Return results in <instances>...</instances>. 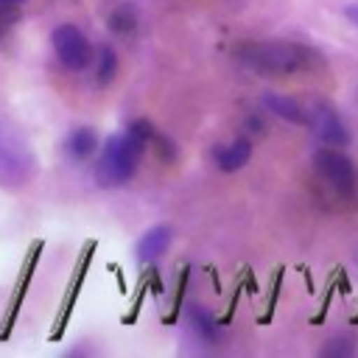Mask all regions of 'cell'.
Masks as SVG:
<instances>
[{
    "label": "cell",
    "instance_id": "6da1fadb",
    "mask_svg": "<svg viewBox=\"0 0 358 358\" xmlns=\"http://www.w3.org/2000/svg\"><path fill=\"white\" fill-rule=\"evenodd\" d=\"M235 59L266 78H285V76H299L322 64L319 53L308 45L288 42V39H268V42H243L235 50Z\"/></svg>",
    "mask_w": 358,
    "mask_h": 358
},
{
    "label": "cell",
    "instance_id": "7a4b0ae2",
    "mask_svg": "<svg viewBox=\"0 0 358 358\" xmlns=\"http://www.w3.org/2000/svg\"><path fill=\"white\" fill-rule=\"evenodd\" d=\"M145 154V145L137 143L129 131L112 134L103 145L101 154L95 159V185L98 187H120L126 182H131V176L140 168V159Z\"/></svg>",
    "mask_w": 358,
    "mask_h": 358
},
{
    "label": "cell",
    "instance_id": "3957f363",
    "mask_svg": "<svg viewBox=\"0 0 358 358\" xmlns=\"http://www.w3.org/2000/svg\"><path fill=\"white\" fill-rule=\"evenodd\" d=\"M36 173V154L17 123L0 117V187L20 190Z\"/></svg>",
    "mask_w": 358,
    "mask_h": 358
},
{
    "label": "cell",
    "instance_id": "277c9868",
    "mask_svg": "<svg viewBox=\"0 0 358 358\" xmlns=\"http://www.w3.org/2000/svg\"><path fill=\"white\" fill-rule=\"evenodd\" d=\"M50 45H53V53L59 59V64L70 73H81L92 64V45L87 39V34L73 25V22H62L53 28L50 34Z\"/></svg>",
    "mask_w": 358,
    "mask_h": 358
},
{
    "label": "cell",
    "instance_id": "5b68a950",
    "mask_svg": "<svg viewBox=\"0 0 358 358\" xmlns=\"http://www.w3.org/2000/svg\"><path fill=\"white\" fill-rule=\"evenodd\" d=\"M313 171L319 179H324L338 196H352L355 185H358V173L352 159L338 151L336 145H322L313 154Z\"/></svg>",
    "mask_w": 358,
    "mask_h": 358
},
{
    "label": "cell",
    "instance_id": "8992f818",
    "mask_svg": "<svg viewBox=\"0 0 358 358\" xmlns=\"http://www.w3.org/2000/svg\"><path fill=\"white\" fill-rule=\"evenodd\" d=\"M308 129L322 140V145H347L350 143V131L341 120V115L336 112L333 103L327 101H313L308 106Z\"/></svg>",
    "mask_w": 358,
    "mask_h": 358
},
{
    "label": "cell",
    "instance_id": "52a82bcc",
    "mask_svg": "<svg viewBox=\"0 0 358 358\" xmlns=\"http://www.w3.org/2000/svg\"><path fill=\"white\" fill-rule=\"evenodd\" d=\"M92 252H95V243L90 241V243L84 246V252H81L78 271H76L73 280H70V288H67V296H64V305H62V310H59V322H56L50 338H62V333H64V327H67V322H70V313H73V308H76V299H78L81 285H84V277H87V266H90V260H92Z\"/></svg>",
    "mask_w": 358,
    "mask_h": 358
},
{
    "label": "cell",
    "instance_id": "ba28073f",
    "mask_svg": "<svg viewBox=\"0 0 358 358\" xmlns=\"http://www.w3.org/2000/svg\"><path fill=\"white\" fill-rule=\"evenodd\" d=\"M171 235H173V232H171V227H168V224H154L151 229H145V232L140 235L137 246H134L137 260H140V263H145V266L157 263V260L168 252Z\"/></svg>",
    "mask_w": 358,
    "mask_h": 358
},
{
    "label": "cell",
    "instance_id": "9c48e42d",
    "mask_svg": "<svg viewBox=\"0 0 358 358\" xmlns=\"http://www.w3.org/2000/svg\"><path fill=\"white\" fill-rule=\"evenodd\" d=\"M249 159H252V140H249V137H235L232 143L213 148V162H215L218 171H224V173L241 171Z\"/></svg>",
    "mask_w": 358,
    "mask_h": 358
},
{
    "label": "cell",
    "instance_id": "30bf717a",
    "mask_svg": "<svg viewBox=\"0 0 358 358\" xmlns=\"http://www.w3.org/2000/svg\"><path fill=\"white\" fill-rule=\"evenodd\" d=\"M140 22H143V17H140L137 6L129 3V0H120V3H115V6L106 11V28H109L115 36H120V39L134 36V34L140 31Z\"/></svg>",
    "mask_w": 358,
    "mask_h": 358
},
{
    "label": "cell",
    "instance_id": "8fae6325",
    "mask_svg": "<svg viewBox=\"0 0 358 358\" xmlns=\"http://www.w3.org/2000/svg\"><path fill=\"white\" fill-rule=\"evenodd\" d=\"M260 101H263L266 112H271V115H277V117H282L294 126H308V106L302 101H296L291 95H282V92H266Z\"/></svg>",
    "mask_w": 358,
    "mask_h": 358
},
{
    "label": "cell",
    "instance_id": "7c38bea8",
    "mask_svg": "<svg viewBox=\"0 0 358 358\" xmlns=\"http://www.w3.org/2000/svg\"><path fill=\"white\" fill-rule=\"evenodd\" d=\"M190 330H193V336L199 338V341H204V344H221L224 341V327H221V322L218 319H213V313L210 310H204L201 305H190Z\"/></svg>",
    "mask_w": 358,
    "mask_h": 358
},
{
    "label": "cell",
    "instance_id": "4fadbf2b",
    "mask_svg": "<svg viewBox=\"0 0 358 358\" xmlns=\"http://www.w3.org/2000/svg\"><path fill=\"white\" fill-rule=\"evenodd\" d=\"M39 255H42V243H34V252L28 255L25 271H22V277H20V282H17L14 302L8 305V313H6V322H3V330H0V338H8V330H11V324L17 322V313H20V305H22V299H25V291H28V285H31V274H34V268H36Z\"/></svg>",
    "mask_w": 358,
    "mask_h": 358
},
{
    "label": "cell",
    "instance_id": "5bb4252c",
    "mask_svg": "<svg viewBox=\"0 0 358 358\" xmlns=\"http://www.w3.org/2000/svg\"><path fill=\"white\" fill-rule=\"evenodd\" d=\"M64 148H67V154H70L73 159H78V162H81V159H90V157H95L98 148H101L98 131H95L92 126H78V129H73V131L67 134Z\"/></svg>",
    "mask_w": 358,
    "mask_h": 358
},
{
    "label": "cell",
    "instance_id": "9a60e30c",
    "mask_svg": "<svg viewBox=\"0 0 358 358\" xmlns=\"http://www.w3.org/2000/svg\"><path fill=\"white\" fill-rule=\"evenodd\" d=\"M90 67H95V84L98 87H106V84H112L115 81V76H117V67H120V62H117V53H115V48L112 45H98V50L92 53V64Z\"/></svg>",
    "mask_w": 358,
    "mask_h": 358
},
{
    "label": "cell",
    "instance_id": "2e32d148",
    "mask_svg": "<svg viewBox=\"0 0 358 358\" xmlns=\"http://www.w3.org/2000/svg\"><path fill=\"white\" fill-rule=\"evenodd\" d=\"M187 268L179 274V288H176V302H173V310H171V316H168V322H176V316H179V310H182V299H185V291H187Z\"/></svg>",
    "mask_w": 358,
    "mask_h": 358
},
{
    "label": "cell",
    "instance_id": "e0dca14e",
    "mask_svg": "<svg viewBox=\"0 0 358 358\" xmlns=\"http://www.w3.org/2000/svg\"><path fill=\"white\" fill-rule=\"evenodd\" d=\"M280 285H282V268L274 274V282H271V299H268V308H266L263 322H268V319H271V313H274V305H277V296H280Z\"/></svg>",
    "mask_w": 358,
    "mask_h": 358
},
{
    "label": "cell",
    "instance_id": "ac0fdd59",
    "mask_svg": "<svg viewBox=\"0 0 358 358\" xmlns=\"http://www.w3.org/2000/svg\"><path fill=\"white\" fill-rule=\"evenodd\" d=\"M355 347L350 344V341H336V344H330V347H322V355H350Z\"/></svg>",
    "mask_w": 358,
    "mask_h": 358
},
{
    "label": "cell",
    "instance_id": "d6986e66",
    "mask_svg": "<svg viewBox=\"0 0 358 358\" xmlns=\"http://www.w3.org/2000/svg\"><path fill=\"white\" fill-rule=\"evenodd\" d=\"M344 17H347L352 25H358V3H350V6L344 8Z\"/></svg>",
    "mask_w": 358,
    "mask_h": 358
},
{
    "label": "cell",
    "instance_id": "ffe728a7",
    "mask_svg": "<svg viewBox=\"0 0 358 358\" xmlns=\"http://www.w3.org/2000/svg\"><path fill=\"white\" fill-rule=\"evenodd\" d=\"M25 0H0V6H11V8H20Z\"/></svg>",
    "mask_w": 358,
    "mask_h": 358
}]
</instances>
